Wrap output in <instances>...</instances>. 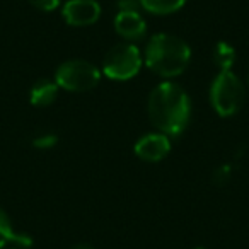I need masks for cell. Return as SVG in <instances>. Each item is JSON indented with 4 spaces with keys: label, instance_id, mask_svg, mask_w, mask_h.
<instances>
[{
    "label": "cell",
    "instance_id": "1",
    "mask_svg": "<svg viewBox=\"0 0 249 249\" xmlns=\"http://www.w3.org/2000/svg\"><path fill=\"white\" fill-rule=\"evenodd\" d=\"M149 118L160 133L176 137L190 121L191 104L186 90L176 82H160L149 96Z\"/></svg>",
    "mask_w": 249,
    "mask_h": 249
},
{
    "label": "cell",
    "instance_id": "2",
    "mask_svg": "<svg viewBox=\"0 0 249 249\" xmlns=\"http://www.w3.org/2000/svg\"><path fill=\"white\" fill-rule=\"evenodd\" d=\"M145 63L160 77H176L186 70L191 50L181 38L167 33H157L145 46Z\"/></svg>",
    "mask_w": 249,
    "mask_h": 249
},
{
    "label": "cell",
    "instance_id": "3",
    "mask_svg": "<svg viewBox=\"0 0 249 249\" xmlns=\"http://www.w3.org/2000/svg\"><path fill=\"white\" fill-rule=\"evenodd\" d=\"M246 99L244 84L231 70H220L210 87V101L220 116H232L242 107Z\"/></svg>",
    "mask_w": 249,
    "mask_h": 249
},
{
    "label": "cell",
    "instance_id": "4",
    "mask_svg": "<svg viewBox=\"0 0 249 249\" xmlns=\"http://www.w3.org/2000/svg\"><path fill=\"white\" fill-rule=\"evenodd\" d=\"M101 73L94 63L87 60H67L56 69L55 82L70 92H86L99 84Z\"/></svg>",
    "mask_w": 249,
    "mask_h": 249
},
{
    "label": "cell",
    "instance_id": "5",
    "mask_svg": "<svg viewBox=\"0 0 249 249\" xmlns=\"http://www.w3.org/2000/svg\"><path fill=\"white\" fill-rule=\"evenodd\" d=\"M142 53L133 43H118L103 58V72L113 80H128L140 72Z\"/></svg>",
    "mask_w": 249,
    "mask_h": 249
},
{
    "label": "cell",
    "instance_id": "6",
    "mask_svg": "<svg viewBox=\"0 0 249 249\" xmlns=\"http://www.w3.org/2000/svg\"><path fill=\"white\" fill-rule=\"evenodd\" d=\"M65 22L73 28L90 26L101 18V5L96 0H69L62 9Z\"/></svg>",
    "mask_w": 249,
    "mask_h": 249
},
{
    "label": "cell",
    "instance_id": "7",
    "mask_svg": "<svg viewBox=\"0 0 249 249\" xmlns=\"http://www.w3.org/2000/svg\"><path fill=\"white\" fill-rule=\"evenodd\" d=\"M171 142L166 133H147L135 143V154L147 162H159L169 154Z\"/></svg>",
    "mask_w": 249,
    "mask_h": 249
},
{
    "label": "cell",
    "instance_id": "8",
    "mask_svg": "<svg viewBox=\"0 0 249 249\" xmlns=\"http://www.w3.org/2000/svg\"><path fill=\"white\" fill-rule=\"evenodd\" d=\"M114 29L126 41H139L145 36L147 24L139 11H120L114 18Z\"/></svg>",
    "mask_w": 249,
    "mask_h": 249
},
{
    "label": "cell",
    "instance_id": "9",
    "mask_svg": "<svg viewBox=\"0 0 249 249\" xmlns=\"http://www.w3.org/2000/svg\"><path fill=\"white\" fill-rule=\"evenodd\" d=\"M7 244H16L19 248H29L33 244V239L24 232H18L12 227V222L9 215L0 208V249Z\"/></svg>",
    "mask_w": 249,
    "mask_h": 249
},
{
    "label": "cell",
    "instance_id": "10",
    "mask_svg": "<svg viewBox=\"0 0 249 249\" xmlns=\"http://www.w3.org/2000/svg\"><path fill=\"white\" fill-rule=\"evenodd\" d=\"M58 89L60 87L56 86L55 80L41 79L38 82H35V86L29 90V101L36 107L50 106L56 99V96H58Z\"/></svg>",
    "mask_w": 249,
    "mask_h": 249
},
{
    "label": "cell",
    "instance_id": "11",
    "mask_svg": "<svg viewBox=\"0 0 249 249\" xmlns=\"http://www.w3.org/2000/svg\"><path fill=\"white\" fill-rule=\"evenodd\" d=\"M186 0H140V5L150 14L157 16H167L173 12L179 11Z\"/></svg>",
    "mask_w": 249,
    "mask_h": 249
},
{
    "label": "cell",
    "instance_id": "12",
    "mask_svg": "<svg viewBox=\"0 0 249 249\" xmlns=\"http://www.w3.org/2000/svg\"><path fill=\"white\" fill-rule=\"evenodd\" d=\"M213 62L220 70H231L235 63V50L227 41H218L213 48Z\"/></svg>",
    "mask_w": 249,
    "mask_h": 249
},
{
    "label": "cell",
    "instance_id": "13",
    "mask_svg": "<svg viewBox=\"0 0 249 249\" xmlns=\"http://www.w3.org/2000/svg\"><path fill=\"white\" fill-rule=\"evenodd\" d=\"M56 142H58V137L56 135H53V133H43V135H38L33 140V145L36 149H52Z\"/></svg>",
    "mask_w": 249,
    "mask_h": 249
},
{
    "label": "cell",
    "instance_id": "14",
    "mask_svg": "<svg viewBox=\"0 0 249 249\" xmlns=\"http://www.w3.org/2000/svg\"><path fill=\"white\" fill-rule=\"evenodd\" d=\"M60 2H62V0H29V4L35 5V7L39 9V11H45V12L55 11V9L60 5Z\"/></svg>",
    "mask_w": 249,
    "mask_h": 249
},
{
    "label": "cell",
    "instance_id": "15",
    "mask_svg": "<svg viewBox=\"0 0 249 249\" xmlns=\"http://www.w3.org/2000/svg\"><path fill=\"white\" fill-rule=\"evenodd\" d=\"M231 178V167L225 164V166H220L217 169V173H215V176H213V179L217 181V183H225V181Z\"/></svg>",
    "mask_w": 249,
    "mask_h": 249
},
{
    "label": "cell",
    "instance_id": "16",
    "mask_svg": "<svg viewBox=\"0 0 249 249\" xmlns=\"http://www.w3.org/2000/svg\"><path fill=\"white\" fill-rule=\"evenodd\" d=\"M140 0H118L120 11H139Z\"/></svg>",
    "mask_w": 249,
    "mask_h": 249
},
{
    "label": "cell",
    "instance_id": "17",
    "mask_svg": "<svg viewBox=\"0 0 249 249\" xmlns=\"http://www.w3.org/2000/svg\"><path fill=\"white\" fill-rule=\"evenodd\" d=\"M70 249H96L94 246H90V244H77V246H73V248H70Z\"/></svg>",
    "mask_w": 249,
    "mask_h": 249
},
{
    "label": "cell",
    "instance_id": "18",
    "mask_svg": "<svg viewBox=\"0 0 249 249\" xmlns=\"http://www.w3.org/2000/svg\"><path fill=\"white\" fill-rule=\"evenodd\" d=\"M196 249H203V248H196Z\"/></svg>",
    "mask_w": 249,
    "mask_h": 249
},
{
    "label": "cell",
    "instance_id": "19",
    "mask_svg": "<svg viewBox=\"0 0 249 249\" xmlns=\"http://www.w3.org/2000/svg\"><path fill=\"white\" fill-rule=\"evenodd\" d=\"M12 249H18V248H12Z\"/></svg>",
    "mask_w": 249,
    "mask_h": 249
}]
</instances>
